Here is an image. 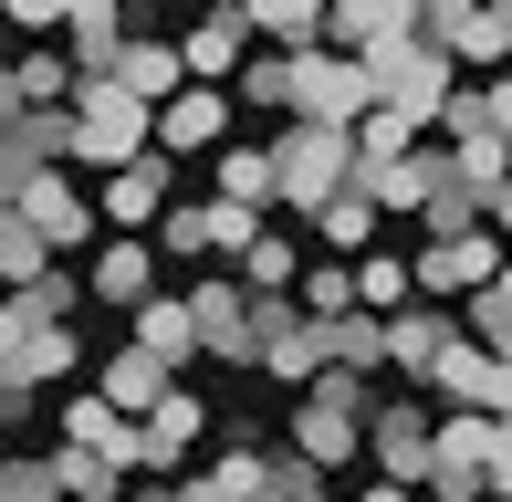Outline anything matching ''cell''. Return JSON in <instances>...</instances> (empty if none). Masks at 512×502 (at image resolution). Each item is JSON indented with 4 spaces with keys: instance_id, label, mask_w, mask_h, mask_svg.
I'll return each mask as SVG.
<instances>
[{
    "instance_id": "cell-32",
    "label": "cell",
    "mask_w": 512,
    "mask_h": 502,
    "mask_svg": "<svg viewBox=\"0 0 512 502\" xmlns=\"http://www.w3.org/2000/svg\"><path fill=\"white\" fill-rule=\"evenodd\" d=\"M157 251H178V262L209 272V199H178V210L157 220Z\"/></svg>"
},
{
    "instance_id": "cell-13",
    "label": "cell",
    "mask_w": 512,
    "mask_h": 502,
    "mask_svg": "<svg viewBox=\"0 0 512 502\" xmlns=\"http://www.w3.org/2000/svg\"><path fill=\"white\" fill-rule=\"evenodd\" d=\"M178 53H189V84H241L251 74V11H209V21H189L178 32Z\"/></svg>"
},
{
    "instance_id": "cell-36",
    "label": "cell",
    "mask_w": 512,
    "mask_h": 502,
    "mask_svg": "<svg viewBox=\"0 0 512 502\" xmlns=\"http://www.w3.org/2000/svg\"><path fill=\"white\" fill-rule=\"evenodd\" d=\"M356 502H429V492H408V482H366Z\"/></svg>"
},
{
    "instance_id": "cell-20",
    "label": "cell",
    "mask_w": 512,
    "mask_h": 502,
    "mask_svg": "<svg viewBox=\"0 0 512 502\" xmlns=\"http://www.w3.org/2000/svg\"><path fill=\"white\" fill-rule=\"evenodd\" d=\"M95 304H115V314H136V304H157V241H105L95 251Z\"/></svg>"
},
{
    "instance_id": "cell-11",
    "label": "cell",
    "mask_w": 512,
    "mask_h": 502,
    "mask_svg": "<svg viewBox=\"0 0 512 502\" xmlns=\"http://www.w3.org/2000/svg\"><path fill=\"white\" fill-rule=\"evenodd\" d=\"M356 189L377 199L387 220H429V199L450 189V147H439V136H429V147H418V157H398V168H366Z\"/></svg>"
},
{
    "instance_id": "cell-19",
    "label": "cell",
    "mask_w": 512,
    "mask_h": 502,
    "mask_svg": "<svg viewBox=\"0 0 512 502\" xmlns=\"http://www.w3.org/2000/svg\"><path fill=\"white\" fill-rule=\"evenodd\" d=\"M209 199H230V210H283V168H272V147H220L209 157Z\"/></svg>"
},
{
    "instance_id": "cell-23",
    "label": "cell",
    "mask_w": 512,
    "mask_h": 502,
    "mask_svg": "<svg viewBox=\"0 0 512 502\" xmlns=\"http://www.w3.org/2000/svg\"><path fill=\"white\" fill-rule=\"evenodd\" d=\"M251 32H262L272 53H283V63L324 53V11H314V0H251Z\"/></svg>"
},
{
    "instance_id": "cell-28",
    "label": "cell",
    "mask_w": 512,
    "mask_h": 502,
    "mask_svg": "<svg viewBox=\"0 0 512 502\" xmlns=\"http://www.w3.org/2000/svg\"><path fill=\"white\" fill-rule=\"evenodd\" d=\"M84 293H95V283H74V272L53 262V272H42V283H32V293H11V325H63V314H74Z\"/></svg>"
},
{
    "instance_id": "cell-16",
    "label": "cell",
    "mask_w": 512,
    "mask_h": 502,
    "mask_svg": "<svg viewBox=\"0 0 512 502\" xmlns=\"http://www.w3.org/2000/svg\"><path fill=\"white\" fill-rule=\"evenodd\" d=\"M450 346H460V314H450V304H408V314H387V367H398V377L429 387Z\"/></svg>"
},
{
    "instance_id": "cell-9",
    "label": "cell",
    "mask_w": 512,
    "mask_h": 502,
    "mask_svg": "<svg viewBox=\"0 0 512 502\" xmlns=\"http://www.w3.org/2000/svg\"><path fill=\"white\" fill-rule=\"evenodd\" d=\"M11 220H21V231H32L42 251H84L105 210H95V199H84L63 168H53V178H21V189H11Z\"/></svg>"
},
{
    "instance_id": "cell-17",
    "label": "cell",
    "mask_w": 512,
    "mask_h": 502,
    "mask_svg": "<svg viewBox=\"0 0 512 502\" xmlns=\"http://www.w3.org/2000/svg\"><path fill=\"white\" fill-rule=\"evenodd\" d=\"M74 367H84V346L63 325H0V387H53Z\"/></svg>"
},
{
    "instance_id": "cell-3",
    "label": "cell",
    "mask_w": 512,
    "mask_h": 502,
    "mask_svg": "<svg viewBox=\"0 0 512 502\" xmlns=\"http://www.w3.org/2000/svg\"><path fill=\"white\" fill-rule=\"evenodd\" d=\"M366 419H377V377H324V387H304L293 398V450H304L314 471H335V461H356L366 450Z\"/></svg>"
},
{
    "instance_id": "cell-30",
    "label": "cell",
    "mask_w": 512,
    "mask_h": 502,
    "mask_svg": "<svg viewBox=\"0 0 512 502\" xmlns=\"http://www.w3.org/2000/svg\"><path fill=\"white\" fill-rule=\"evenodd\" d=\"M418 147H429V136H418L408 116H387V105L356 126V157H366V168H398V157H418Z\"/></svg>"
},
{
    "instance_id": "cell-25",
    "label": "cell",
    "mask_w": 512,
    "mask_h": 502,
    "mask_svg": "<svg viewBox=\"0 0 512 502\" xmlns=\"http://www.w3.org/2000/svg\"><path fill=\"white\" fill-rule=\"evenodd\" d=\"M293 304H304L314 325H345V314H366V293H356V262H314Z\"/></svg>"
},
{
    "instance_id": "cell-6",
    "label": "cell",
    "mask_w": 512,
    "mask_h": 502,
    "mask_svg": "<svg viewBox=\"0 0 512 502\" xmlns=\"http://www.w3.org/2000/svg\"><path fill=\"white\" fill-rule=\"evenodd\" d=\"M366 461H377V482L429 492V471H439V408H418V398H377V419H366Z\"/></svg>"
},
{
    "instance_id": "cell-4",
    "label": "cell",
    "mask_w": 512,
    "mask_h": 502,
    "mask_svg": "<svg viewBox=\"0 0 512 502\" xmlns=\"http://www.w3.org/2000/svg\"><path fill=\"white\" fill-rule=\"evenodd\" d=\"M283 116H293V126H345V136H356L366 116H377V74L345 63V53H304V63L283 74Z\"/></svg>"
},
{
    "instance_id": "cell-33",
    "label": "cell",
    "mask_w": 512,
    "mask_h": 502,
    "mask_svg": "<svg viewBox=\"0 0 512 502\" xmlns=\"http://www.w3.org/2000/svg\"><path fill=\"white\" fill-rule=\"evenodd\" d=\"M0 272H11V293H32L42 272H53V251H42L32 231H21V220H0Z\"/></svg>"
},
{
    "instance_id": "cell-24",
    "label": "cell",
    "mask_w": 512,
    "mask_h": 502,
    "mask_svg": "<svg viewBox=\"0 0 512 502\" xmlns=\"http://www.w3.org/2000/svg\"><path fill=\"white\" fill-rule=\"evenodd\" d=\"M377 220H387L377 199H366V189H345L335 210L314 220V241H324V251H345V262H366V241H377Z\"/></svg>"
},
{
    "instance_id": "cell-14",
    "label": "cell",
    "mask_w": 512,
    "mask_h": 502,
    "mask_svg": "<svg viewBox=\"0 0 512 502\" xmlns=\"http://www.w3.org/2000/svg\"><path fill=\"white\" fill-rule=\"evenodd\" d=\"M178 387H189V377H168L147 346H126V335H115V346H105V367H95V398H115L126 419H157V408H168Z\"/></svg>"
},
{
    "instance_id": "cell-31",
    "label": "cell",
    "mask_w": 512,
    "mask_h": 502,
    "mask_svg": "<svg viewBox=\"0 0 512 502\" xmlns=\"http://www.w3.org/2000/svg\"><path fill=\"white\" fill-rule=\"evenodd\" d=\"M272 502H335V482H324L293 440H272Z\"/></svg>"
},
{
    "instance_id": "cell-5",
    "label": "cell",
    "mask_w": 512,
    "mask_h": 502,
    "mask_svg": "<svg viewBox=\"0 0 512 502\" xmlns=\"http://www.w3.org/2000/svg\"><path fill=\"white\" fill-rule=\"evenodd\" d=\"M460 84H471V74H460L450 53H429V42H408L398 63H377V105H387V116H408L418 136H439V126H450Z\"/></svg>"
},
{
    "instance_id": "cell-35",
    "label": "cell",
    "mask_w": 512,
    "mask_h": 502,
    "mask_svg": "<svg viewBox=\"0 0 512 502\" xmlns=\"http://www.w3.org/2000/svg\"><path fill=\"white\" fill-rule=\"evenodd\" d=\"M283 74H293V63H283V53H251V74H241V84H230V95H251V105H283Z\"/></svg>"
},
{
    "instance_id": "cell-12",
    "label": "cell",
    "mask_w": 512,
    "mask_h": 502,
    "mask_svg": "<svg viewBox=\"0 0 512 502\" xmlns=\"http://www.w3.org/2000/svg\"><path fill=\"white\" fill-rule=\"evenodd\" d=\"M63 53H74L84 84H115V74H126V53H136V21L115 11V0H74V32H63Z\"/></svg>"
},
{
    "instance_id": "cell-29",
    "label": "cell",
    "mask_w": 512,
    "mask_h": 502,
    "mask_svg": "<svg viewBox=\"0 0 512 502\" xmlns=\"http://www.w3.org/2000/svg\"><path fill=\"white\" fill-rule=\"evenodd\" d=\"M335 335V367L345 377H377L387 367V314H345V325H324Z\"/></svg>"
},
{
    "instance_id": "cell-2",
    "label": "cell",
    "mask_w": 512,
    "mask_h": 502,
    "mask_svg": "<svg viewBox=\"0 0 512 502\" xmlns=\"http://www.w3.org/2000/svg\"><path fill=\"white\" fill-rule=\"evenodd\" d=\"M136 157H157V105H136L126 84H84V105H74V168L126 178Z\"/></svg>"
},
{
    "instance_id": "cell-1",
    "label": "cell",
    "mask_w": 512,
    "mask_h": 502,
    "mask_svg": "<svg viewBox=\"0 0 512 502\" xmlns=\"http://www.w3.org/2000/svg\"><path fill=\"white\" fill-rule=\"evenodd\" d=\"M272 168H283V220H304V231H314V220L366 178V157H356V136H345V126H283V136H272Z\"/></svg>"
},
{
    "instance_id": "cell-27",
    "label": "cell",
    "mask_w": 512,
    "mask_h": 502,
    "mask_svg": "<svg viewBox=\"0 0 512 502\" xmlns=\"http://www.w3.org/2000/svg\"><path fill=\"white\" fill-rule=\"evenodd\" d=\"M53 482H63V502H126V471L95 461V450H53Z\"/></svg>"
},
{
    "instance_id": "cell-21",
    "label": "cell",
    "mask_w": 512,
    "mask_h": 502,
    "mask_svg": "<svg viewBox=\"0 0 512 502\" xmlns=\"http://www.w3.org/2000/svg\"><path fill=\"white\" fill-rule=\"evenodd\" d=\"M115 84H126L136 105H157V116H168V105L189 95V53H178V42H157V32H136V53H126V74H115Z\"/></svg>"
},
{
    "instance_id": "cell-15",
    "label": "cell",
    "mask_w": 512,
    "mask_h": 502,
    "mask_svg": "<svg viewBox=\"0 0 512 502\" xmlns=\"http://www.w3.org/2000/svg\"><path fill=\"white\" fill-rule=\"evenodd\" d=\"M220 147H241V136H230V95L220 84H189V95L157 116V157H220Z\"/></svg>"
},
{
    "instance_id": "cell-37",
    "label": "cell",
    "mask_w": 512,
    "mask_h": 502,
    "mask_svg": "<svg viewBox=\"0 0 512 502\" xmlns=\"http://www.w3.org/2000/svg\"><path fill=\"white\" fill-rule=\"evenodd\" d=\"M492 231H502V241H512V189H502V199H492Z\"/></svg>"
},
{
    "instance_id": "cell-7",
    "label": "cell",
    "mask_w": 512,
    "mask_h": 502,
    "mask_svg": "<svg viewBox=\"0 0 512 502\" xmlns=\"http://www.w3.org/2000/svg\"><path fill=\"white\" fill-rule=\"evenodd\" d=\"M418 0H335V11H324V53H345V63H366V74H377V63H398L408 42H418Z\"/></svg>"
},
{
    "instance_id": "cell-34",
    "label": "cell",
    "mask_w": 512,
    "mask_h": 502,
    "mask_svg": "<svg viewBox=\"0 0 512 502\" xmlns=\"http://www.w3.org/2000/svg\"><path fill=\"white\" fill-rule=\"evenodd\" d=\"M0 502H63L53 461H11V471H0Z\"/></svg>"
},
{
    "instance_id": "cell-8",
    "label": "cell",
    "mask_w": 512,
    "mask_h": 502,
    "mask_svg": "<svg viewBox=\"0 0 512 502\" xmlns=\"http://www.w3.org/2000/svg\"><path fill=\"white\" fill-rule=\"evenodd\" d=\"M189 314H199V346L220 356V367H262V304H251L241 272H199Z\"/></svg>"
},
{
    "instance_id": "cell-10",
    "label": "cell",
    "mask_w": 512,
    "mask_h": 502,
    "mask_svg": "<svg viewBox=\"0 0 512 502\" xmlns=\"http://www.w3.org/2000/svg\"><path fill=\"white\" fill-rule=\"evenodd\" d=\"M53 429H63V450H95V461H115V471H147V419H126L115 398H63L53 408Z\"/></svg>"
},
{
    "instance_id": "cell-26",
    "label": "cell",
    "mask_w": 512,
    "mask_h": 502,
    "mask_svg": "<svg viewBox=\"0 0 512 502\" xmlns=\"http://www.w3.org/2000/svg\"><path fill=\"white\" fill-rule=\"evenodd\" d=\"M356 293H366V314H408V304H418V262L366 251V262H356Z\"/></svg>"
},
{
    "instance_id": "cell-22",
    "label": "cell",
    "mask_w": 512,
    "mask_h": 502,
    "mask_svg": "<svg viewBox=\"0 0 512 502\" xmlns=\"http://www.w3.org/2000/svg\"><path fill=\"white\" fill-rule=\"evenodd\" d=\"M199 440H209V408L178 387V398L147 419V471H189V461H199Z\"/></svg>"
},
{
    "instance_id": "cell-18",
    "label": "cell",
    "mask_w": 512,
    "mask_h": 502,
    "mask_svg": "<svg viewBox=\"0 0 512 502\" xmlns=\"http://www.w3.org/2000/svg\"><path fill=\"white\" fill-rule=\"evenodd\" d=\"M126 346H147L168 377H189V356H209V346H199L189 293H157V304H136V314H126Z\"/></svg>"
}]
</instances>
